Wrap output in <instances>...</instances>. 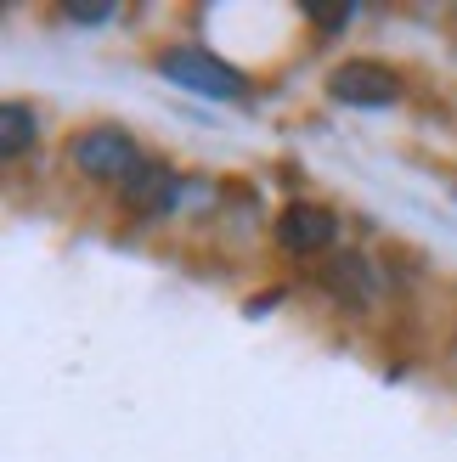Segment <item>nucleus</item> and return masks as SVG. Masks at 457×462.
<instances>
[{
	"label": "nucleus",
	"instance_id": "nucleus-1",
	"mask_svg": "<svg viewBox=\"0 0 457 462\" xmlns=\"http://www.w3.org/2000/svg\"><path fill=\"white\" fill-rule=\"evenodd\" d=\"M158 74L175 79V85H187V90H198V97H215V102H238L248 90V79L238 74V68L210 57L203 45H175V51H164V57H158Z\"/></svg>",
	"mask_w": 457,
	"mask_h": 462
},
{
	"label": "nucleus",
	"instance_id": "nucleus-2",
	"mask_svg": "<svg viewBox=\"0 0 457 462\" xmlns=\"http://www.w3.org/2000/svg\"><path fill=\"white\" fill-rule=\"evenodd\" d=\"M74 164L90 175V180H125L142 170V152H135V142H130V130H119V125H97V130H85L79 142H74Z\"/></svg>",
	"mask_w": 457,
	"mask_h": 462
},
{
	"label": "nucleus",
	"instance_id": "nucleus-3",
	"mask_svg": "<svg viewBox=\"0 0 457 462\" xmlns=\"http://www.w3.org/2000/svg\"><path fill=\"white\" fill-rule=\"evenodd\" d=\"M328 90H333L345 107H390V102L401 97V74H396V68H384V62L356 57V62H345V68H333Z\"/></svg>",
	"mask_w": 457,
	"mask_h": 462
},
{
	"label": "nucleus",
	"instance_id": "nucleus-4",
	"mask_svg": "<svg viewBox=\"0 0 457 462\" xmlns=\"http://www.w3.org/2000/svg\"><path fill=\"white\" fill-rule=\"evenodd\" d=\"M339 237V220L322 209V203H288L277 215V243L288 254H322Z\"/></svg>",
	"mask_w": 457,
	"mask_h": 462
},
{
	"label": "nucleus",
	"instance_id": "nucleus-5",
	"mask_svg": "<svg viewBox=\"0 0 457 462\" xmlns=\"http://www.w3.org/2000/svg\"><path fill=\"white\" fill-rule=\"evenodd\" d=\"M170 198H175V170H164V164H142L125 180V203L135 215H164Z\"/></svg>",
	"mask_w": 457,
	"mask_h": 462
},
{
	"label": "nucleus",
	"instance_id": "nucleus-6",
	"mask_svg": "<svg viewBox=\"0 0 457 462\" xmlns=\"http://www.w3.org/2000/svg\"><path fill=\"white\" fill-rule=\"evenodd\" d=\"M322 282H328V293L350 299V305H368V293H373V282H368V260H361V254H345V260H333V265L322 271Z\"/></svg>",
	"mask_w": 457,
	"mask_h": 462
},
{
	"label": "nucleus",
	"instance_id": "nucleus-7",
	"mask_svg": "<svg viewBox=\"0 0 457 462\" xmlns=\"http://www.w3.org/2000/svg\"><path fill=\"white\" fill-rule=\"evenodd\" d=\"M23 147H34V113L23 102H6V113H0V152L17 158Z\"/></svg>",
	"mask_w": 457,
	"mask_h": 462
},
{
	"label": "nucleus",
	"instance_id": "nucleus-8",
	"mask_svg": "<svg viewBox=\"0 0 457 462\" xmlns=\"http://www.w3.org/2000/svg\"><path fill=\"white\" fill-rule=\"evenodd\" d=\"M68 17H74V23H102L107 6H68Z\"/></svg>",
	"mask_w": 457,
	"mask_h": 462
},
{
	"label": "nucleus",
	"instance_id": "nucleus-9",
	"mask_svg": "<svg viewBox=\"0 0 457 462\" xmlns=\"http://www.w3.org/2000/svg\"><path fill=\"white\" fill-rule=\"evenodd\" d=\"M311 23H322V29H345L350 12H311Z\"/></svg>",
	"mask_w": 457,
	"mask_h": 462
}]
</instances>
